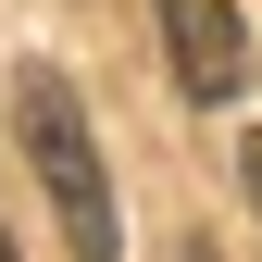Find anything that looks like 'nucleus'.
<instances>
[{"instance_id": "1", "label": "nucleus", "mask_w": 262, "mask_h": 262, "mask_svg": "<svg viewBox=\"0 0 262 262\" xmlns=\"http://www.w3.org/2000/svg\"><path fill=\"white\" fill-rule=\"evenodd\" d=\"M25 162H38V187H50V212H62V250H75V262H113V250H125L113 175H100V138H88L75 88H62L50 62L25 75Z\"/></svg>"}, {"instance_id": "2", "label": "nucleus", "mask_w": 262, "mask_h": 262, "mask_svg": "<svg viewBox=\"0 0 262 262\" xmlns=\"http://www.w3.org/2000/svg\"><path fill=\"white\" fill-rule=\"evenodd\" d=\"M150 25H162V62H175V100L225 113V100L250 88V25H237V0H150Z\"/></svg>"}, {"instance_id": "3", "label": "nucleus", "mask_w": 262, "mask_h": 262, "mask_svg": "<svg viewBox=\"0 0 262 262\" xmlns=\"http://www.w3.org/2000/svg\"><path fill=\"white\" fill-rule=\"evenodd\" d=\"M237 187H250V212H262V138H237Z\"/></svg>"}, {"instance_id": "4", "label": "nucleus", "mask_w": 262, "mask_h": 262, "mask_svg": "<svg viewBox=\"0 0 262 262\" xmlns=\"http://www.w3.org/2000/svg\"><path fill=\"white\" fill-rule=\"evenodd\" d=\"M0 262H13V237H0Z\"/></svg>"}]
</instances>
